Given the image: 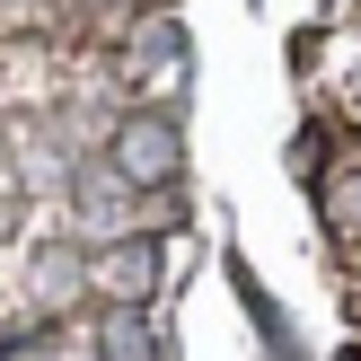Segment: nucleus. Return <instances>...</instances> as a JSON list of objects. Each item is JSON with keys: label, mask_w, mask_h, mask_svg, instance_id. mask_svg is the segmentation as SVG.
Returning a JSON list of instances; mask_svg holds the SVG:
<instances>
[{"label": "nucleus", "mask_w": 361, "mask_h": 361, "mask_svg": "<svg viewBox=\"0 0 361 361\" xmlns=\"http://www.w3.org/2000/svg\"><path fill=\"white\" fill-rule=\"evenodd\" d=\"M106 168H115L123 194H159V185H176V168H185V133H176V115L133 106V115L106 133Z\"/></svg>", "instance_id": "f257e3e1"}, {"label": "nucleus", "mask_w": 361, "mask_h": 361, "mask_svg": "<svg viewBox=\"0 0 361 361\" xmlns=\"http://www.w3.org/2000/svg\"><path fill=\"white\" fill-rule=\"evenodd\" d=\"M159 274H168V247H159L150 229H123V238H106L97 256H88V282H97L115 309H150Z\"/></svg>", "instance_id": "f03ea898"}, {"label": "nucleus", "mask_w": 361, "mask_h": 361, "mask_svg": "<svg viewBox=\"0 0 361 361\" xmlns=\"http://www.w3.org/2000/svg\"><path fill=\"white\" fill-rule=\"evenodd\" d=\"M123 203H133V194L115 185V168H80L71 176V212H80V229H97V238H123Z\"/></svg>", "instance_id": "7ed1b4c3"}, {"label": "nucleus", "mask_w": 361, "mask_h": 361, "mask_svg": "<svg viewBox=\"0 0 361 361\" xmlns=\"http://www.w3.org/2000/svg\"><path fill=\"white\" fill-rule=\"evenodd\" d=\"M97 361H168L150 309H106V317H97Z\"/></svg>", "instance_id": "20e7f679"}, {"label": "nucleus", "mask_w": 361, "mask_h": 361, "mask_svg": "<svg viewBox=\"0 0 361 361\" xmlns=\"http://www.w3.org/2000/svg\"><path fill=\"white\" fill-rule=\"evenodd\" d=\"M80 282H88V256H80V247H44V256H35V300H44V309H62Z\"/></svg>", "instance_id": "39448f33"}, {"label": "nucleus", "mask_w": 361, "mask_h": 361, "mask_svg": "<svg viewBox=\"0 0 361 361\" xmlns=\"http://www.w3.org/2000/svg\"><path fill=\"white\" fill-rule=\"evenodd\" d=\"M326 221L344 229V238L361 229V168H344V176H326Z\"/></svg>", "instance_id": "423d86ee"}, {"label": "nucleus", "mask_w": 361, "mask_h": 361, "mask_svg": "<svg viewBox=\"0 0 361 361\" xmlns=\"http://www.w3.org/2000/svg\"><path fill=\"white\" fill-rule=\"evenodd\" d=\"M9 176H18V168H9V141H0V185H9Z\"/></svg>", "instance_id": "0eeeda50"}]
</instances>
